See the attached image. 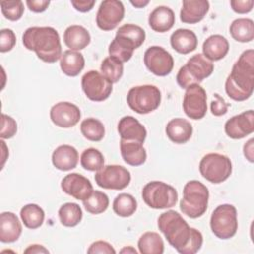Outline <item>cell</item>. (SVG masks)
I'll list each match as a JSON object with an SVG mask.
<instances>
[{
	"instance_id": "1",
	"label": "cell",
	"mask_w": 254,
	"mask_h": 254,
	"mask_svg": "<svg viewBox=\"0 0 254 254\" xmlns=\"http://www.w3.org/2000/svg\"><path fill=\"white\" fill-rule=\"evenodd\" d=\"M254 89V51H244L225 80V91L235 101L248 99Z\"/></svg>"
},
{
	"instance_id": "2",
	"label": "cell",
	"mask_w": 254,
	"mask_h": 254,
	"mask_svg": "<svg viewBox=\"0 0 254 254\" xmlns=\"http://www.w3.org/2000/svg\"><path fill=\"white\" fill-rule=\"evenodd\" d=\"M22 41L27 50L34 51L45 63H56L63 55L60 35L53 27H30L24 32Z\"/></svg>"
},
{
	"instance_id": "3",
	"label": "cell",
	"mask_w": 254,
	"mask_h": 254,
	"mask_svg": "<svg viewBox=\"0 0 254 254\" xmlns=\"http://www.w3.org/2000/svg\"><path fill=\"white\" fill-rule=\"evenodd\" d=\"M158 227L168 242L178 252L188 244L191 236V227L175 210H168L161 213L158 218Z\"/></svg>"
},
{
	"instance_id": "4",
	"label": "cell",
	"mask_w": 254,
	"mask_h": 254,
	"mask_svg": "<svg viewBox=\"0 0 254 254\" xmlns=\"http://www.w3.org/2000/svg\"><path fill=\"white\" fill-rule=\"evenodd\" d=\"M208 198L209 191L206 186L196 180L189 181L183 190L181 211L190 218L200 217L207 209Z\"/></svg>"
},
{
	"instance_id": "5",
	"label": "cell",
	"mask_w": 254,
	"mask_h": 254,
	"mask_svg": "<svg viewBox=\"0 0 254 254\" xmlns=\"http://www.w3.org/2000/svg\"><path fill=\"white\" fill-rule=\"evenodd\" d=\"M213 69L214 64L211 61L203 54H195L179 69L176 79L182 88L187 89L191 84H199L212 73Z\"/></svg>"
},
{
	"instance_id": "6",
	"label": "cell",
	"mask_w": 254,
	"mask_h": 254,
	"mask_svg": "<svg viewBox=\"0 0 254 254\" xmlns=\"http://www.w3.org/2000/svg\"><path fill=\"white\" fill-rule=\"evenodd\" d=\"M142 198L151 208L166 209L176 205L178 191L174 187L164 182L152 181L144 186Z\"/></svg>"
},
{
	"instance_id": "7",
	"label": "cell",
	"mask_w": 254,
	"mask_h": 254,
	"mask_svg": "<svg viewBox=\"0 0 254 254\" xmlns=\"http://www.w3.org/2000/svg\"><path fill=\"white\" fill-rule=\"evenodd\" d=\"M161 91L152 84L132 87L127 93L129 107L139 114H148L156 110L161 103Z\"/></svg>"
},
{
	"instance_id": "8",
	"label": "cell",
	"mask_w": 254,
	"mask_h": 254,
	"mask_svg": "<svg viewBox=\"0 0 254 254\" xmlns=\"http://www.w3.org/2000/svg\"><path fill=\"white\" fill-rule=\"evenodd\" d=\"M210 228L213 234L220 239L233 237L238 228L235 206L228 203L218 205L211 213Z\"/></svg>"
},
{
	"instance_id": "9",
	"label": "cell",
	"mask_w": 254,
	"mask_h": 254,
	"mask_svg": "<svg viewBox=\"0 0 254 254\" xmlns=\"http://www.w3.org/2000/svg\"><path fill=\"white\" fill-rule=\"evenodd\" d=\"M200 175L212 184H220L226 181L232 173L230 159L219 153H209L199 162Z\"/></svg>"
},
{
	"instance_id": "10",
	"label": "cell",
	"mask_w": 254,
	"mask_h": 254,
	"mask_svg": "<svg viewBox=\"0 0 254 254\" xmlns=\"http://www.w3.org/2000/svg\"><path fill=\"white\" fill-rule=\"evenodd\" d=\"M94 180L102 189L120 190L130 184L131 175L123 166L107 165L95 173Z\"/></svg>"
},
{
	"instance_id": "11",
	"label": "cell",
	"mask_w": 254,
	"mask_h": 254,
	"mask_svg": "<svg viewBox=\"0 0 254 254\" xmlns=\"http://www.w3.org/2000/svg\"><path fill=\"white\" fill-rule=\"evenodd\" d=\"M81 87L88 99L97 102L107 99L112 92V82L102 73L93 69L83 74Z\"/></svg>"
},
{
	"instance_id": "12",
	"label": "cell",
	"mask_w": 254,
	"mask_h": 254,
	"mask_svg": "<svg viewBox=\"0 0 254 254\" xmlns=\"http://www.w3.org/2000/svg\"><path fill=\"white\" fill-rule=\"evenodd\" d=\"M207 96L204 88L199 84L190 85L185 92L183 109L188 117L193 120L203 118L207 111Z\"/></svg>"
},
{
	"instance_id": "13",
	"label": "cell",
	"mask_w": 254,
	"mask_h": 254,
	"mask_svg": "<svg viewBox=\"0 0 254 254\" xmlns=\"http://www.w3.org/2000/svg\"><path fill=\"white\" fill-rule=\"evenodd\" d=\"M144 64L155 75L166 76L173 70L174 59L164 48L152 46L148 48L144 54Z\"/></svg>"
},
{
	"instance_id": "14",
	"label": "cell",
	"mask_w": 254,
	"mask_h": 254,
	"mask_svg": "<svg viewBox=\"0 0 254 254\" xmlns=\"http://www.w3.org/2000/svg\"><path fill=\"white\" fill-rule=\"evenodd\" d=\"M124 14L125 9L121 1L104 0L96 14V25L102 31H111L123 20Z\"/></svg>"
},
{
	"instance_id": "15",
	"label": "cell",
	"mask_w": 254,
	"mask_h": 254,
	"mask_svg": "<svg viewBox=\"0 0 254 254\" xmlns=\"http://www.w3.org/2000/svg\"><path fill=\"white\" fill-rule=\"evenodd\" d=\"M79 108L67 101H61L52 106L50 118L52 122L61 128H70L76 125L80 119Z\"/></svg>"
},
{
	"instance_id": "16",
	"label": "cell",
	"mask_w": 254,
	"mask_h": 254,
	"mask_svg": "<svg viewBox=\"0 0 254 254\" xmlns=\"http://www.w3.org/2000/svg\"><path fill=\"white\" fill-rule=\"evenodd\" d=\"M224 130L231 139H242L254 131V113L253 110H247L240 114L232 116L225 122Z\"/></svg>"
},
{
	"instance_id": "17",
	"label": "cell",
	"mask_w": 254,
	"mask_h": 254,
	"mask_svg": "<svg viewBox=\"0 0 254 254\" xmlns=\"http://www.w3.org/2000/svg\"><path fill=\"white\" fill-rule=\"evenodd\" d=\"M61 188L66 194L78 200L86 199L93 191L90 181L78 173L66 175L62 180Z\"/></svg>"
},
{
	"instance_id": "18",
	"label": "cell",
	"mask_w": 254,
	"mask_h": 254,
	"mask_svg": "<svg viewBox=\"0 0 254 254\" xmlns=\"http://www.w3.org/2000/svg\"><path fill=\"white\" fill-rule=\"evenodd\" d=\"M117 130L122 140L144 143L147 137V130L135 117L127 115L122 117L117 125Z\"/></svg>"
},
{
	"instance_id": "19",
	"label": "cell",
	"mask_w": 254,
	"mask_h": 254,
	"mask_svg": "<svg viewBox=\"0 0 254 254\" xmlns=\"http://www.w3.org/2000/svg\"><path fill=\"white\" fill-rule=\"evenodd\" d=\"M209 10L207 0H185L180 12V19L186 24L200 22Z\"/></svg>"
},
{
	"instance_id": "20",
	"label": "cell",
	"mask_w": 254,
	"mask_h": 254,
	"mask_svg": "<svg viewBox=\"0 0 254 254\" xmlns=\"http://www.w3.org/2000/svg\"><path fill=\"white\" fill-rule=\"evenodd\" d=\"M22 233V224L17 215L11 211L0 214V241L12 243L19 239Z\"/></svg>"
},
{
	"instance_id": "21",
	"label": "cell",
	"mask_w": 254,
	"mask_h": 254,
	"mask_svg": "<svg viewBox=\"0 0 254 254\" xmlns=\"http://www.w3.org/2000/svg\"><path fill=\"white\" fill-rule=\"evenodd\" d=\"M52 163L60 171H70L77 166L78 152L70 145H61L52 154Z\"/></svg>"
},
{
	"instance_id": "22",
	"label": "cell",
	"mask_w": 254,
	"mask_h": 254,
	"mask_svg": "<svg viewBox=\"0 0 254 254\" xmlns=\"http://www.w3.org/2000/svg\"><path fill=\"white\" fill-rule=\"evenodd\" d=\"M175 13L167 6H159L155 8L148 19L152 30L158 33H165L171 30L175 24Z\"/></svg>"
},
{
	"instance_id": "23",
	"label": "cell",
	"mask_w": 254,
	"mask_h": 254,
	"mask_svg": "<svg viewBox=\"0 0 254 254\" xmlns=\"http://www.w3.org/2000/svg\"><path fill=\"white\" fill-rule=\"evenodd\" d=\"M170 43L176 52L187 55L196 49L197 37L191 30L178 29L171 35Z\"/></svg>"
},
{
	"instance_id": "24",
	"label": "cell",
	"mask_w": 254,
	"mask_h": 254,
	"mask_svg": "<svg viewBox=\"0 0 254 254\" xmlns=\"http://www.w3.org/2000/svg\"><path fill=\"white\" fill-rule=\"evenodd\" d=\"M120 152L124 162L130 166H141L147 159L146 150L140 142L120 139Z\"/></svg>"
},
{
	"instance_id": "25",
	"label": "cell",
	"mask_w": 254,
	"mask_h": 254,
	"mask_svg": "<svg viewBox=\"0 0 254 254\" xmlns=\"http://www.w3.org/2000/svg\"><path fill=\"white\" fill-rule=\"evenodd\" d=\"M166 134L172 142L185 144L192 135V126L187 119L174 118L167 123Z\"/></svg>"
},
{
	"instance_id": "26",
	"label": "cell",
	"mask_w": 254,
	"mask_h": 254,
	"mask_svg": "<svg viewBox=\"0 0 254 254\" xmlns=\"http://www.w3.org/2000/svg\"><path fill=\"white\" fill-rule=\"evenodd\" d=\"M229 51V43L221 35L209 36L202 45L203 56L209 61H219L223 59Z\"/></svg>"
},
{
	"instance_id": "27",
	"label": "cell",
	"mask_w": 254,
	"mask_h": 254,
	"mask_svg": "<svg viewBox=\"0 0 254 254\" xmlns=\"http://www.w3.org/2000/svg\"><path fill=\"white\" fill-rule=\"evenodd\" d=\"M89 32L80 25H71L64 33V42L69 50L79 51L86 48L90 43Z\"/></svg>"
},
{
	"instance_id": "28",
	"label": "cell",
	"mask_w": 254,
	"mask_h": 254,
	"mask_svg": "<svg viewBox=\"0 0 254 254\" xmlns=\"http://www.w3.org/2000/svg\"><path fill=\"white\" fill-rule=\"evenodd\" d=\"M85 64L84 57L77 51H64L60 59L62 71L68 76H76L83 69Z\"/></svg>"
},
{
	"instance_id": "29",
	"label": "cell",
	"mask_w": 254,
	"mask_h": 254,
	"mask_svg": "<svg viewBox=\"0 0 254 254\" xmlns=\"http://www.w3.org/2000/svg\"><path fill=\"white\" fill-rule=\"evenodd\" d=\"M229 33L237 42H251L254 39V22L249 18L235 19L230 24Z\"/></svg>"
},
{
	"instance_id": "30",
	"label": "cell",
	"mask_w": 254,
	"mask_h": 254,
	"mask_svg": "<svg viewBox=\"0 0 254 254\" xmlns=\"http://www.w3.org/2000/svg\"><path fill=\"white\" fill-rule=\"evenodd\" d=\"M135 50L136 48L131 42L120 36L115 35V38L109 45L108 53L109 57L114 58L123 64L128 62L132 58L133 52Z\"/></svg>"
},
{
	"instance_id": "31",
	"label": "cell",
	"mask_w": 254,
	"mask_h": 254,
	"mask_svg": "<svg viewBox=\"0 0 254 254\" xmlns=\"http://www.w3.org/2000/svg\"><path fill=\"white\" fill-rule=\"evenodd\" d=\"M138 248L139 252L142 254H163L164 241L159 233L148 231L140 236Z\"/></svg>"
},
{
	"instance_id": "32",
	"label": "cell",
	"mask_w": 254,
	"mask_h": 254,
	"mask_svg": "<svg viewBox=\"0 0 254 254\" xmlns=\"http://www.w3.org/2000/svg\"><path fill=\"white\" fill-rule=\"evenodd\" d=\"M20 216L24 225L27 228L37 229L44 222L45 212L43 208L38 204L29 203L21 208Z\"/></svg>"
},
{
	"instance_id": "33",
	"label": "cell",
	"mask_w": 254,
	"mask_h": 254,
	"mask_svg": "<svg viewBox=\"0 0 254 254\" xmlns=\"http://www.w3.org/2000/svg\"><path fill=\"white\" fill-rule=\"evenodd\" d=\"M59 218L64 226L74 227L82 219V210L77 203L66 202L60 207Z\"/></svg>"
},
{
	"instance_id": "34",
	"label": "cell",
	"mask_w": 254,
	"mask_h": 254,
	"mask_svg": "<svg viewBox=\"0 0 254 254\" xmlns=\"http://www.w3.org/2000/svg\"><path fill=\"white\" fill-rule=\"evenodd\" d=\"M112 207L118 216L129 217L133 215L137 209V200L132 194L122 192L116 195Z\"/></svg>"
},
{
	"instance_id": "35",
	"label": "cell",
	"mask_w": 254,
	"mask_h": 254,
	"mask_svg": "<svg viewBox=\"0 0 254 254\" xmlns=\"http://www.w3.org/2000/svg\"><path fill=\"white\" fill-rule=\"evenodd\" d=\"M80 131L83 137L92 142L101 141L105 135L103 123L95 118H86L80 124Z\"/></svg>"
},
{
	"instance_id": "36",
	"label": "cell",
	"mask_w": 254,
	"mask_h": 254,
	"mask_svg": "<svg viewBox=\"0 0 254 254\" xmlns=\"http://www.w3.org/2000/svg\"><path fill=\"white\" fill-rule=\"evenodd\" d=\"M82 203L87 212L91 214H100L107 209L109 198L103 191L93 190L86 199L82 200Z\"/></svg>"
},
{
	"instance_id": "37",
	"label": "cell",
	"mask_w": 254,
	"mask_h": 254,
	"mask_svg": "<svg viewBox=\"0 0 254 254\" xmlns=\"http://www.w3.org/2000/svg\"><path fill=\"white\" fill-rule=\"evenodd\" d=\"M80 165L87 171L97 172L104 166V157L99 150L87 148L81 153Z\"/></svg>"
},
{
	"instance_id": "38",
	"label": "cell",
	"mask_w": 254,
	"mask_h": 254,
	"mask_svg": "<svg viewBox=\"0 0 254 254\" xmlns=\"http://www.w3.org/2000/svg\"><path fill=\"white\" fill-rule=\"evenodd\" d=\"M116 36H120L128 40L135 46L136 49L140 48L146 39V34L143 28L135 24H125L119 27L116 32Z\"/></svg>"
},
{
	"instance_id": "39",
	"label": "cell",
	"mask_w": 254,
	"mask_h": 254,
	"mask_svg": "<svg viewBox=\"0 0 254 254\" xmlns=\"http://www.w3.org/2000/svg\"><path fill=\"white\" fill-rule=\"evenodd\" d=\"M101 73L112 83L117 82L123 74V64L114 58H105L100 65Z\"/></svg>"
},
{
	"instance_id": "40",
	"label": "cell",
	"mask_w": 254,
	"mask_h": 254,
	"mask_svg": "<svg viewBox=\"0 0 254 254\" xmlns=\"http://www.w3.org/2000/svg\"><path fill=\"white\" fill-rule=\"evenodd\" d=\"M0 5L2 14L10 21H18L24 14V4L21 0L1 1Z\"/></svg>"
},
{
	"instance_id": "41",
	"label": "cell",
	"mask_w": 254,
	"mask_h": 254,
	"mask_svg": "<svg viewBox=\"0 0 254 254\" xmlns=\"http://www.w3.org/2000/svg\"><path fill=\"white\" fill-rule=\"evenodd\" d=\"M203 237L200 231L191 227V236L188 244L179 252L181 254H194L196 253L202 246Z\"/></svg>"
},
{
	"instance_id": "42",
	"label": "cell",
	"mask_w": 254,
	"mask_h": 254,
	"mask_svg": "<svg viewBox=\"0 0 254 254\" xmlns=\"http://www.w3.org/2000/svg\"><path fill=\"white\" fill-rule=\"evenodd\" d=\"M17 133V122L16 120L5 114L2 113L1 115V131H0V137L2 139H10L14 137Z\"/></svg>"
},
{
	"instance_id": "43",
	"label": "cell",
	"mask_w": 254,
	"mask_h": 254,
	"mask_svg": "<svg viewBox=\"0 0 254 254\" xmlns=\"http://www.w3.org/2000/svg\"><path fill=\"white\" fill-rule=\"evenodd\" d=\"M16 45V35L11 29H2L0 31V52L11 51Z\"/></svg>"
},
{
	"instance_id": "44",
	"label": "cell",
	"mask_w": 254,
	"mask_h": 254,
	"mask_svg": "<svg viewBox=\"0 0 254 254\" xmlns=\"http://www.w3.org/2000/svg\"><path fill=\"white\" fill-rule=\"evenodd\" d=\"M87 253H89V254H96V253L115 254L116 251L110 243L103 241V240H97V241L91 243V245L87 249Z\"/></svg>"
},
{
	"instance_id": "45",
	"label": "cell",
	"mask_w": 254,
	"mask_h": 254,
	"mask_svg": "<svg viewBox=\"0 0 254 254\" xmlns=\"http://www.w3.org/2000/svg\"><path fill=\"white\" fill-rule=\"evenodd\" d=\"M228 104L218 93L213 94V100L210 104V111L214 116H221L227 112Z\"/></svg>"
},
{
	"instance_id": "46",
	"label": "cell",
	"mask_w": 254,
	"mask_h": 254,
	"mask_svg": "<svg viewBox=\"0 0 254 254\" xmlns=\"http://www.w3.org/2000/svg\"><path fill=\"white\" fill-rule=\"evenodd\" d=\"M230 6L235 13L246 14L253 9L254 1L253 0H231Z\"/></svg>"
},
{
	"instance_id": "47",
	"label": "cell",
	"mask_w": 254,
	"mask_h": 254,
	"mask_svg": "<svg viewBox=\"0 0 254 254\" xmlns=\"http://www.w3.org/2000/svg\"><path fill=\"white\" fill-rule=\"evenodd\" d=\"M26 4L30 11L35 13H42L47 10L50 5L49 0H27Z\"/></svg>"
},
{
	"instance_id": "48",
	"label": "cell",
	"mask_w": 254,
	"mask_h": 254,
	"mask_svg": "<svg viewBox=\"0 0 254 254\" xmlns=\"http://www.w3.org/2000/svg\"><path fill=\"white\" fill-rule=\"evenodd\" d=\"M70 2L76 11L82 13L90 11L95 4L94 0H71Z\"/></svg>"
},
{
	"instance_id": "49",
	"label": "cell",
	"mask_w": 254,
	"mask_h": 254,
	"mask_svg": "<svg viewBox=\"0 0 254 254\" xmlns=\"http://www.w3.org/2000/svg\"><path fill=\"white\" fill-rule=\"evenodd\" d=\"M243 154L244 157L250 162H254V140L253 138L249 139L243 146Z\"/></svg>"
},
{
	"instance_id": "50",
	"label": "cell",
	"mask_w": 254,
	"mask_h": 254,
	"mask_svg": "<svg viewBox=\"0 0 254 254\" xmlns=\"http://www.w3.org/2000/svg\"><path fill=\"white\" fill-rule=\"evenodd\" d=\"M24 253H26V254H41V253L48 254V253H49V250H48L47 248H45L43 245H40V244H32V245H29V246L24 250Z\"/></svg>"
},
{
	"instance_id": "51",
	"label": "cell",
	"mask_w": 254,
	"mask_h": 254,
	"mask_svg": "<svg viewBox=\"0 0 254 254\" xmlns=\"http://www.w3.org/2000/svg\"><path fill=\"white\" fill-rule=\"evenodd\" d=\"M0 143H1V150H2V156H1V159H2L1 169H2V168L4 167V164H5L6 160H7V158H8L9 153H8V148H7L6 144H5V142H4L3 140H1V141H0Z\"/></svg>"
},
{
	"instance_id": "52",
	"label": "cell",
	"mask_w": 254,
	"mask_h": 254,
	"mask_svg": "<svg viewBox=\"0 0 254 254\" xmlns=\"http://www.w3.org/2000/svg\"><path fill=\"white\" fill-rule=\"evenodd\" d=\"M130 3L135 8H144L149 4V0H135V1H130Z\"/></svg>"
},
{
	"instance_id": "53",
	"label": "cell",
	"mask_w": 254,
	"mask_h": 254,
	"mask_svg": "<svg viewBox=\"0 0 254 254\" xmlns=\"http://www.w3.org/2000/svg\"><path fill=\"white\" fill-rule=\"evenodd\" d=\"M120 253H131V254H137V250L135 248H133L132 246H125L124 248H122L120 250Z\"/></svg>"
}]
</instances>
